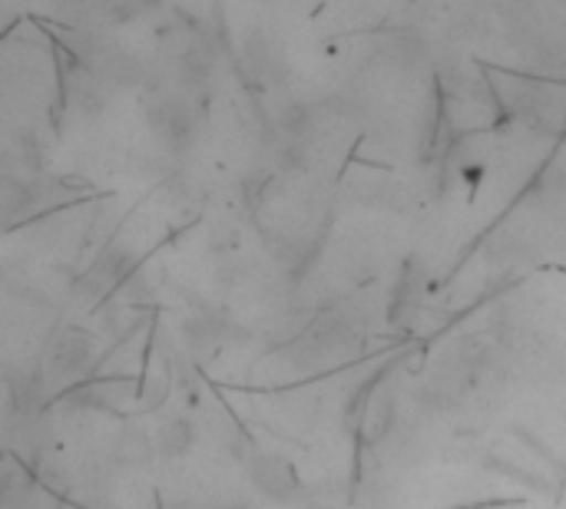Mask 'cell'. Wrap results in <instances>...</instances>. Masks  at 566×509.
I'll return each instance as SVG.
<instances>
[{"label": "cell", "instance_id": "1", "mask_svg": "<svg viewBox=\"0 0 566 509\" xmlns=\"http://www.w3.org/2000/svg\"><path fill=\"white\" fill-rule=\"evenodd\" d=\"M249 480L272 503H285L298 487L292 464L285 457H279V454H255L252 464H249Z\"/></svg>", "mask_w": 566, "mask_h": 509}, {"label": "cell", "instance_id": "2", "mask_svg": "<svg viewBox=\"0 0 566 509\" xmlns=\"http://www.w3.org/2000/svg\"><path fill=\"white\" fill-rule=\"evenodd\" d=\"M159 447H163V454H169V457L186 454V450L192 447V431H189V424H182V421L166 424L163 434H159Z\"/></svg>", "mask_w": 566, "mask_h": 509}]
</instances>
